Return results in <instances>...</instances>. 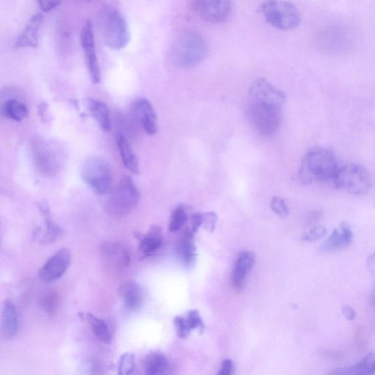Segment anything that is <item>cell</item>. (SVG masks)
Segmentation results:
<instances>
[{
    "label": "cell",
    "mask_w": 375,
    "mask_h": 375,
    "mask_svg": "<svg viewBox=\"0 0 375 375\" xmlns=\"http://www.w3.org/2000/svg\"><path fill=\"white\" fill-rule=\"evenodd\" d=\"M255 263V255L251 251H242L238 255L232 272L231 282L237 291H240L246 283V279Z\"/></svg>",
    "instance_id": "e0dca14e"
},
{
    "label": "cell",
    "mask_w": 375,
    "mask_h": 375,
    "mask_svg": "<svg viewBox=\"0 0 375 375\" xmlns=\"http://www.w3.org/2000/svg\"><path fill=\"white\" fill-rule=\"evenodd\" d=\"M135 357L131 353L124 354L117 364V373L121 375H129L135 370Z\"/></svg>",
    "instance_id": "4dcf8cb0"
},
{
    "label": "cell",
    "mask_w": 375,
    "mask_h": 375,
    "mask_svg": "<svg viewBox=\"0 0 375 375\" xmlns=\"http://www.w3.org/2000/svg\"><path fill=\"white\" fill-rule=\"evenodd\" d=\"M170 363L162 352H152L145 357L144 368L148 375H161L167 373Z\"/></svg>",
    "instance_id": "d4e9b609"
},
{
    "label": "cell",
    "mask_w": 375,
    "mask_h": 375,
    "mask_svg": "<svg viewBox=\"0 0 375 375\" xmlns=\"http://www.w3.org/2000/svg\"><path fill=\"white\" fill-rule=\"evenodd\" d=\"M81 177L99 195L109 194L112 189V174L110 164L103 158L91 157L81 166Z\"/></svg>",
    "instance_id": "52a82bcc"
},
{
    "label": "cell",
    "mask_w": 375,
    "mask_h": 375,
    "mask_svg": "<svg viewBox=\"0 0 375 375\" xmlns=\"http://www.w3.org/2000/svg\"><path fill=\"white\" fill-rule=\"evenodd\" d=\"M195 236L190 228L186 229L177 245L178 257L185 266H191L196 261L197 247L194 242Z\"/></svg>",
    "instance_id": "ac0fdd59"
},
{
    "label": "cell",
    "mask_w": 375,
    "mask_h": 375,
    "mask_svg": "<svg viewBox=\"0 0 375 375\" xmlns=\"http://www.w3.org/2000/svg\"><path fill=\"white\" fill-rule=\"evenodd\" d=\"M84 1H91V0H84Z\"/></svg>",
    "instance_id": "60d3db41"
},
{
    "label": "cell",
    "mask_w": 375,
    "mask_h": 375,
    "mask_svg": "<svg viewBox=\"0 0 375 375\" xmlns=\"http://www.w3.org/2000/svg\"><path fill=\"white\" fill-rule=\"evenodd\" d=\"M195 7L204 22L218 24L228 20L232 2V0H196Z\"/></svg>",
    "instance_id": "8fae6325"
},
{
    "label": "cell",
    "mask_w": 375,
    "mask_h": 375,
    "mask_svg": "<svg viewBox=\"0 0 375 375\" xmlns=\"http://www.w3.org/2000/svg\"><path fill=\"white\" fill-rule=\"evenodd\" d=\"M338 169L335 152L317 148L306 154L301 164L299 178L304 184L333 179Z\"/></svg>",
    "instance_id": "7a4b0ae2"
},
{
    "label": "cell",
    "mask_w": 375,
    "mask_h": 375,
    "mask_svg": "<svg viewBox=\"0 0 375 375\" xmlns=\"http://www.w3.org/2000/svg\"><path fill=\"white\" fill-rule=\"evenodd\" d=\"M100 253L109 263L118 268H127L130 264V251L121 243L106 242L101 246Z\"/></svg>",
    "instance_id": "2e32d148"
},
{
    "label": "cell",
    "mask_w": 375,
    "mask_h": 375,
    "mask_svg": "<svg viewBox=\"0 0 375 375\" xmlns=\"http://www.w3.org/2000/svg\"><path fill=\"white\" fill-rule=\"evenodd\" d=\"M270 206L272 211L282 218H285L289 214V209L286 202L282 197H272L270 203Z\"/></svg>",
    "instance_id": "836d02e7"
},
{
    "label": "cell",
    "mask_w": 375,
    "mask_h": 375,
    "mask_svg": "<svg viewBox=\"0 0 375 375\" xmlns=\"http://www.w3.org/2000/svg\"><path fill=\"white\" fill-rule=\"evenodd\" d=\"M60 297L55 291L47 292L41 298V305L48 315H53L58 309Z\"/></svg>",
    "instance_id": "f546056e"
},
{
    "label": "cell",
    "mask_w": 375,
    "mask_h": 375,
    "mask_svg": "<svg viewBox=\"0 0 375 375\" xmlns=\"http://www.w3.org/2000/svg\"><path fill=\"white\" fill-rule=\"evenodd\" d=\"M116 141L119 152L126 168L133 174H138L139 164L138 159L128 142L126 136L120 133H117L116 136Z\"/></svg>",
    "instance_id": "603a6c76"
},
{
    "label": "cell",
    "mask_w": 375,
    "mask_h": 375,
    "mask_svg": "<svg viewBox=\"0 0 375 375\" xmlns=\"http://www.w3.org/2000/svg\"><path fill=\"white\" fill-rule=\"evenodd\" d=\"M80 41L91 81L97 84L100 81V70L96 51L94 29L91 20L84 23L81 30Z\"/></svg>",
    "instance_id": "30bf717a"
},
{
    "label": "cell",
    "mask_w": 375,
    "mask_h": 375,
    "mask_svg": "<svg viewBox=\"0 0 375 375\" xmlns=\"http://www.w3.org/2000/svg\"><path fill=\"white\" fill-rule=\"evenodd\" d=\"M234 369L233 362L230 360H226L223 362V366L218 372L219 375H230Z\"/></svg>",
    "instance_id": "f35d334b"
},
{
    "label": "cell",
    "mask_w": 375,
    "mask_h": 375,
    "mask_svg": "<svg viewBox=\"0 0 375 375\" xmlns=\"http://www.w3.org/2000/svg\"><path fill=\"white\" fill-rule=\"evenodd\" d=\"M44 16L42 13L34 14L25 29L17 39L15 48H37L39 46V31L44 23Z\"/></svg>",
    "instance_id": "5bb4252c"
},
{
    "label": "cell",
    "mask_w": 375,
    "mask_h": 375,
    "mask_svg": "<svg viewBox=\"0 0 375 375\" xmlns=\"http://www.w3.org/2000/svg\"><path fill=\"white\" fill-rule=\"evenodd\" d=\"M119 294L128 310L133 311L140 308L143 302V291L138 284L134 282L124 283L119 288Z\"/></svg>",
    "instance_id": "44dd1931"
},
{
    "label": "cell",
    "mask_w": 375,
    "mask_h": 375,
    "mask_svg": "<svg viewBox=\"0 0 375 375\" xmlns=\"http://www.w3.org/2000/svg\"><path fill=\"white\" fill-rule=\"evenodd\" d=\"M105 38L107 45L114 50L126 48L131 41L127 22L116 10L111 11L107 17Z\"/></svg>",
    "instance_id": "9c48e42d"
},
{
    "label": "cell",
    "mask_w": 375,
    "mask_h": 375,
    "mask_svg": "<svg viewBox=\"0 0 375 375\" xmlns=\"http://www.w3.org/2000/svg\"><path fill=\"white\" fill-rule=\"evenodd\" d=\"M327 234V229L322 226H315L305 230L301 239L304 242H313L320 240Z\"/></svg>",
    "instance_id": "d6a6232c"
},
{
    "label": "cell",
    "mask_w": 375,
    "mask_h": 375,
    "mask_svg": "<svg viewBox=\"0 0 375 375\" xmlns=\"http://www.w3.org/2000/svg\"><path fill=\"white\" fill-rule=\"evenodd\" d=\"M192 228L190 229L192 233L195 235L199 229L202 225V213H195L191 218Z\"/></svg>",
    "instance_id": "74e56055"
},
{
    "label": "cell",
    "mask_w": 375,
    "mask_h": 375,
    "mask_svg": "<svg viewBox=\"0 0 375 375\" xmlns=\"http://www.w3.org/2000/svg\"><path fill=\"white\" fill-rule=\"evenodd\" d=\"M2 334L6 338H14L19 330L18 315L13 302L7 299L4 303L1 324Z\"/></svg>",
    "instance_id": "d6986e66"
},
{
    "label": "cell",
    "mask_w": 375,
    "mask_h": 375,
    "mask_svg": "<svg viewBox=\"0 0 375 375\" xmlns=\"http://www.w3.org/2000/svg\"><path fill=\"white\" fill-rule=\"evenodd\" d=\"M374 355L371 353L359 364L348 368L337 369L330 372L332 374H369L374 372Z\"/></svg>",
    "instance_id": "484cf974"
},
{
    "label": "cell",
    "mask_w": 375,
    "mask_h": 375,
    "mask_svg": "<svg viewBox=\"0 0 375 375\" xmlns=\"http://www.w3.org/2000/svg\"><path fill=\"white\" fill-rule=\"evenodd\" d=\"M94 334V336L100 343L110 345L112 342V336L106 322L93 314L88 313L85 315Z\"/></svg>",
    "instance_id": "4316f807"
},
{
    "label": "cell",
    "mask_w": 375,
    "mask_h": 375,
    "mask_svg": "<svg viewBox=\"0 0 375 375\" xmlns=\"http://www.w3.org/2000/svg\"><path fill=\"white\" fill-rule=\"evenodd\" d=\"M133 112L145 132L154 135L158 131L157 115L150 101L146 98H139L133 102Z\"/></svg>",
    "instance_id": "4fadbf2b"
},
{
    "label": "cell",
    "mask_w": 375,
    "mask_h": 375,
    "mask_svg": "<svg viewBox=\"0 0 375 375\" xmlns=\"http://www.w3.org/2000/svg\"><path fill=\"white\" fill-rule=\"evenodd\" d=\"M5 117L15 121H22L28 115L26 106L22 102L11 99L6 102L3 107Z\"/></svg>",
    "instance_id": "83f0119b"
},
{
    "label": "cell",
    "mask_w": 375,
    "mask_h": 375,
    "mask_svg": "<svg viewBox=\"0 0 375 375\" xmlns=\"http://www.w3.org/2000/svg\"><path fill=\"white\" fill-rule=\"evenodd\" d=\"M286 94L265 79H258L249 92L248 114L253 126L264 136L278 131Z\"/></svg>",
    "instance_id": "6da1fadb"
},
{
    "label": "cell",
    "mask_w": 375,
    "mask_h": 375,
    "mask_svg": "<svg viewBox=\"0 0 375 375\" xmlns=\"http://www.w3.org/2000/svg\"><path fill=\"white\" fill-rule=\"evenodd\" d=\"M39 209L45 218V230L43 234L39 236L41 243L52 244L58 241L63 235V229L51 218L50 211L46 204L41 202Z\"/></svg>",
    "instance_id": "7402d4cb"
},
{
    "label": "cell",
    "mask_w": 375,
    "mask_h": 375,
    "mask_svg": "<svg viewBox=\"0 0 375 375\" xmlns=\"http://www.w3.org/2000/svg\"><path fill=\"white\" fill-rule=\"evenodd\" d=\"M189 220V216L182 206L178 207L172 213L169 221V231L176 232L180 230Z\"/></svg>",
    "instance_id": "f1b7e54d"
},
{
    "label": "cell",
    "mask_w": 375,
    "mask_h": 375,
    "mask_svg": "<svg viewBox=\"0 0 375 375\" xmlns=\"http://www.w3.org/2000/svg\"><path fill=\"white\" fill-rule=\"evenodd\" d=\"M208 53L207 44L201 35L195 32H187L173 44L171 58L180 67L192 68L206 59Z\"/></svg>",
    "instance_id": "3957f363"
},
{
    "label": "cell",
    "mask_w": 375,
    "mask_h": 375,
    "mask_svg": "<svg viewBox=\"0 0 375 375\" xmlns=\"http://www.w3.org/2000/svg\"><path fill=\"white\" fill-rule=\"evenodd\" d=\"M37 1L44 12L52 11L59 7L62 3V0H37Z\"/></svg>",
    "instance_id": "8d00e7d4"
},
{
    "label": "cell",
    "mask_w": 375,
    "mask_h": 375,
    "mask_svg": "<svg viewBox=\"0 0 375 375\" xmlns=\"http://www.w3.org/2000/svg\"><path fill=\"white\" fill-rule=\"evenodd\" d=\"M86 105L88 110L98 122L101 130L109 132L112 129V123L107 107L102 102L95 99H88Z\"/></svg>",
    "instance_id": "cb8c5ba5"
},
{
    "label": "cell",
    "mask_w": 375,
    "mask_h": 375,
    "mask_svg": "<svg viewBox=\"0 0 375 375\" xmlns=\"http://www.w3.org/2000/svg\"><path fill=\"white\" fill-rule=\"evenodd\" d=\"M218 216L214 212L202 213V225L209 232H213L217 224Z\"/></svg>",
    "instance_id": "d590c367"
},
{
    "label": "cell",
    "mask_w": 375,
    "mask_h": 375,
    "mask_svg": "<svg viewBox=\"0 0 375 375\" xmlns=\"http://www.w3.org/2000/svg\"><path fill=\"white\" fill-rule=\"evenodd\" d=\"M342 312L344 316L346 317V318L350 321L353 320L356 317L355 310L353 308H350V306H348V305L343 306Z\"/></svg>",
    "instance_id": "ab89813d"
},
{
    "label": "cell",
    "mask_w": 375,
    "mask_h": 375,
    "mask_svg": "<svg viewBox=\"0 0 375 375\" xmlns=\"http://www.w3.org/2000/svg\"><path fill=\"white\" fill-rule=\"evenodd\" d=\"M139 251L147 257L155 254L163 246V236L162 229L158 226H153L145 235H140Z\"/></svg>",
    "instance_id": "ffe728a7"
},
{
    "label": "cell",
    "mask_w": 375,
    "mask_h": 375,
    "mask_svg": "<svg viewBox=\"0 0 375 375\" xmlns=\"http://www.w3.org/2000/svg\"><path fill=\"white\" fill-rule=\"evenodd\" d=\"M333 180L338 189L357 196L367 195L371 186V179L367 169L355 164L338 168Z\"/></svg>",
    "instance_id": "8992f818"
},
{
    "label": "cell",
    "mask_w": 375,
    "mask_h": 375,
    "mask_svg": "<svg viewBox=\"0 0 375 375\" xmlns=\"http://www.w3.org/2000/svg\"><path fill=\"white\" fill-rule=\"evenodd\" d=\"M261 9L266 22L279 29H294L301 22L299 10L285 0H265Z\"/></svg>",
    "instance_id": "277c9868"
},
{
    "label": "cell",
    "mask_w": 375,
    "mask_h": 375,
    "mask_svg": "<svg viewBox=\"0 0 375 375\" xmlns=\"http://www.w3.org/2000/svg\"><path fill=\"white\" fill-rule=\"evenodd\" d=\"M109 194L107 210L113 217L122 218L129 215L139 203L138 188L129 176L123 177Z\"/></svg>",
    "instance_id": "5b68a950"
},
{
    "label": "cell",
    "mask_w": 375,
    "mask_h": 375,
    "mask_svg": "<svg viewBox=\"0 0 375 375\" xmlns=\"http://www.w3.org/2000/svg\"><path fill=\"white\" fill-rule=\"evenodd\" d=\"M185 320L191 331L197 329L201 334L204 333L206 327H204V322L197 310L190 311Z\"/></svg>",
    "instance_id": "1f68e13d"
},
{
    "label": "cell",
    "mask_w": 375,
    "mask_h": 375,
    "mask_svg": "<svg viewBox=\"0 0 375 375\" xmlns=\"http://www.w3.org/2000/svg\"><path fill=\"white\" fill-rule=\"evenodd\" d=\"M72 262V254L67 249L58 251L49 258L40 269L39 275L41 281L50 283L61 278L70 268Z\"/></svg>",
    "instance_id": "7c38bea8"
},
{
    "label": "cell",
    "mask_w": 375,
    "mask_h": 375,
    "mask_svg": "<svg viewBox=\"0 0 375 375\" xmlns=\"http://www.w3.org/2000/svg\"><path fill=\"white\" fill-rule=\"evenodd\" d=\"M33 159L37 172L45 178L57 175L63 166L64 156L58 146L44 141L33 145Z\"/></svg>",
    "instance_id": "ba28073f"
},
{
    "label": "cell",
    "mask_w": 375,
    "mask_h": 375,
    "mask_svg": "<svg viewBox=\"0 0 375 375\" xmlns=\"http://www.w3.org/2000/svg\"><path fill=\"white\" fill-rule=\"evenodd\" d=\"M174 325L176 329L177 334L180 338H186L191 334V330L185 320V317H176L174 319Z\"/></svg>",
    "instance_id": "e575fe53"
},
{
    "label": "cell",
    "mask_w": 375,
    "mask_h": 375,
    "mask_svg": "<svg viewBox=\"0 0 375 375\" xmlns=\"http://www.w3.org/2000/svg\"><path fill=\"white\" fill-rule=\"evenodd\" d=\"M353 234L348 223H343L336 228L328 240L321 247V252H335L348 247L353 242Z\"/></svg>",
    "instance_id": "9a60e30c"
}]
</instances>
